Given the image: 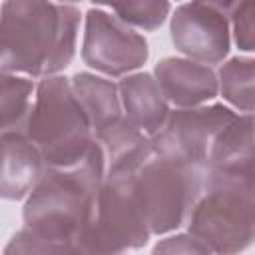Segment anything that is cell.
Here are the masks:
<instances>
[{"mask_svg":"<svg viewBox=\"0 0 255 255\" xmlns=\"http://www.w3.org/2000/svg\"><path fill=\"white\" fill-rule=\"evenodd\" d=\"M82 12L58 0H4L0 18L2 72L46 78L64 72L78 44Z\"/></svg>","mask_w":255,"mask_h":255,"instance_id":"cell-1","label":"cell"},{"mask_svg":"<svg viewBox=\"0 0 255 255\" xmlns=\"http://www.w3.org/2000/svg\"><path fill=\"white\" fill-rule=\"evenodd\" d=\"M106 179V155L100 139L88 155L64 169L46 167L38 185L26 197L22 219L50 249V253H76L94 195Z\"/></svg>","mask_w":255,"mask_h":255,"instance_id":"cell-2","label":"cell"},{"mask_svg":"<svg viewBox=\"0 0 255 255\" xmlns=\"http://www.w3.org/2000/svg\"><path fill=\"white\" fill-rule=\"evenodd\" d=\"M26 135L42 151L46 167L52 169L72 167L88 155L96 133L70 78L54 74L38 82Z\"/></svg>","mask_w":255,"mask_h":255,"instance_id":"cell-3","label":"cell"},{"mask_svg":"<svg viewBox=\"0 0 255 255\" xmlns=\"http://www.w3.org/2000/svg\"><path fill=\"white\" fill-rule=\"evenodd\" d=\"M187 231L211 253H239L255 245V195L225 173L205 171V183L187 219Z\"/></svg>","mask_w":255,"mask_h":255,"instance_id":"cell-4","label":"cell"},{"mask_svg":"<svg viewBox=\"0 0 255 255\" xmlns=\"http://www.w3.org/2000/svg\"><path fill=\"white\" fill-rule=\"evenodd\" d=\"M203 183L205 169L153 155L133 175V189L151 235H165L187 225Z\"/></svg>","mask_w":255,"mask_h":255,"instance_id":"cell-5","label":"cell"},{"mask_svg":"<svg viewBox=\"0 0 255 255\" xmlns=\"http://www.w3.org/2000/svg\"><path fill=\"white\" fill-rule=\"evenodd\" d=\"M151 229L139 207L133 177H106L94 195L76 253H124L147 245Z\"/></svg>","mask_w":255,"mask_h":255,"instance_id":"cell-6","label":"cell"},{"mask_svg":"<svg viewBox=\"0 0 255 255\" xmlns=\"http://www.w3.org/2000/svg\"><path fill=\"white\" fill-rule=\"evenodd\" d=\"M235 116L237 112L223 104L175 108L151 135L153 151L155 155L205 169L217 135Z\"/></svg>","mask_w":255,"mask_h":255,"instance_id":"cell-7","label":"cell"},{"mask_svg":"<svg viewBox=\"0 0 255 255\" xmlns=\"http://www.w3.org/2000/svg\"><path fill=\"white\" fill-rule=\"evenodd\" d=\"M147 58V40L133 26L100 8L86 12L82 60L88 68L108 78H124L139 70Z\"/></svg>","mask_w":255,"mask_h":255,"instance_id":"cell-8","label":"cell"},{"mask_svg":"<svg viewBox=\"0 0 255 255\" xmlns=\"http://www.w3.org/2000/svg\"><path fill=\"white\" fill-rule=\"evenodd\" d=\"M177 52L203 64H221L231 50V20L201 0L179 4L169 18Z\"/></svg>","mask_w":255,"mask_h":255,"instance_id":"cell-9","label":"cell"},{"mask_svg":"<svg viewBox=\"0 0 255 255\" xmlns=\"http://www.w3.org/2000/svg\"><path fill=\"white\" fill-rule=\"evenodd\" d=\"M153 76L175 108L201 106L219 94V78L213 68L191 58H163L155 64Z\"/></svg>","mask_w":255,"mask_h":255,"instance_id":"cell-10","label":"cell"},{"mask_svg":"<svg viewBox=\"0 0 255 255\" xmlns=\"http://www.w3.org/2000/svg\"><path fill=\"white\" fill-rule=\"evenodd\" d=\"M46 171L38 145L18 131H2V183L0 193L8 201L26 199Z\"/></svg>","mask_w":255,"mask_h":255,"instance_id":"cell-11","label":"cell"},{"mask_svg":"<svg viewBox=\"0 0 255 255\" xmlns=\"http://www.w3.org/2000/svg\"><path fill=\"white\" fill-rule=\"evenodd\" d=\"M106 155V177H133L153 155L151 135L126 116L96 133Z\"/></svg>","mask_w":255,"mask_h":255,"instance_id":"cell-12","label":"cell"},{"mask_svg":"<svg viewBox=\"0 0 255 255\" xmlns=\"http://www.w3.org/2000/svg\"><path fill=\"white\" fill-rule=\"evenodd\" d=\"M120 96L124 116L149 135L165 124L171 112L159 82L147 72H131L124 76L120 80Z\"/></svg>","mask_w":255,"mask_h":255,"instance_id":"cell-13","label":"cell"},{"mask_svg":"<svg viewBox=\"0 0 255 255\" xmlns=\"http://www.w3.org/2000/svg\"><path fill=\"white\" fill-rule=\"evenodd\" d=\"M72 80L74 94L78 96L94 133L110 128L124 118V106L120 96V84L112 78L98 76L92 72H78Z\"/></svg>","mask_w":255,"mask_h":255,"instance_id":"cell-14","label":"cell"},{"mask_svg":"<svg viewBox=\"0 0 255 255\" xmlns=\"http://www.w3.org/2000/svg\"><path fill=\"white\" fill-rule=\"evenodd\" d=\"M34 80L28 76H18L12 72H2L0 76V112H2V131L26 133L34 98H36Z\"/></svg>","mask_w":255,"mask_h":255,"instance_id":"cell-15","label":"cell"},{"mask_svg":"<svg viewBox=\"0 0 255 255\" xmlns=\"http://www.w3.org/2000/svg\"><path fill=\"white\" fill-rule=\"evenodd\" d=\"M221 98L241 114H255V58L235 56L221 64L219 72Z\"/></svg>","mask_w":255,"mask_h":255,"instance_id":"cell-16","label":"cell"},{"mask_svg":"<svg viewBox=\"0 0 255 255\" xmlns=\"http://www.w3.org/2000/svg\"><path fill=\"white\" fill-rule=\"evenodd\" d=\"M255 149V114H237L217 135L205 171L221 169Z\"/></svg>","mask_w":255,"mask_h":255,"instance_id":"cell-17","label":"cell"},{"mask_svg":"<svg viewBox=\"0 0 255 255\" xmlns=\"http://www.w3.org/2000/svg\"><path fill=\"white\" fill-rule=\"evenodd\" d=\"M90 2L96 6L112 8V12L118 18L143 32L157 30L171 12L169 0H90Z\"/></svg>","mask_w":255,"mask_h":255,"instance_id":"cell-18","label":"cell"},{"mask_svg":"<svg viewBox=\"0 0 255 255\" xmlns=\"http://www.w3.org/2000/svg\"><path fill=\"white\" fill-rule=\"evenodd\" d=\"M153 253H211V251L203 241H199L193 233L187 231L157 241Z\"/></svg>","mask_w":255,"mask_h":255,"instance_id":"cell-19","label":"cell"},{"mask_svg":"<svg viewBox=\"0 0 255 255\" xmlns=\"http://www.w3.org/2000/svg\"><path fill=\"white\" fill-rule=\"evenodd\" d=\"M211 173H225V175L237 179L239 183H243L255 195V149H251L249 153H245L237 161H233L221 169H215Z\"/></svg>","mask_w":255,"mask_h":255,"instance_id":"cell-20","label":"cell"},{"mask_svg":"<svg viewBox=\"0 0 255 255\" xmlns=\"http://www.w3.org/2000/svg\"><path fill=\"white\" fill-rule=\"evenodd\" d=\"M201 2H205L207 6H211V8H215V10L223 12L225 16H229V18H231L233 10H235L243 0H201Z\"/></svg>","mask_w":255,"mask_h":255,"instance_id":"cell-21","label":"cell"},{"mask_svg":"<svg viewBox=\"0 0 255 255\" xmlns=\"http://www.w3.org/2000/svg\"><path fill=\"white\" fill-rule=\"evenodd\" d=\"M243 2H245V4H247V6H249L253 12H255V0H243Z\"/></svg>","mask_w":255,"mask_h":255,"instance_id":"cell-22","label":"cell"},{"mask_svg":"<svg viewBox=\"0 0 255 255\" xmlns=\"http://www.w3.org/2000/svg\"><path fill=\"white\" fill-rule=\"evenodd\" d=\"M58 2H68V4H74V2H80V0H58Z\"/></svg>","mask_w":255,"mask_h":255,"instance_id":"cell-23","label":"cell"}]
</instances>
